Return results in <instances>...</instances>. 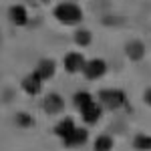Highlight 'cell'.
Listing matches in <instances>:
<instances>
[{"label": "cell", "mask_w": 151, "mask_h": 151, "mask_svg": "<svg viewBox=\"0 0 151 151\" xmlns=\"http://www.w3.org/2000/svg\"><path fill=\"white\" fill-rule=\"evenodd\" d=\"M55 16L63 24H79L83 20V10L73 2H63L55 8Z\"/></svg>", "instance_id": "6da1fadb"}, {"label": "cell", "mask_w": 151, "mask_h": 151, "mask_svg": "<svg viewBox=\"0 0 151 151\" xmlns=\"http://www.w3.org/2000/svg\"><path fill=\"white\" fill-rule=\"evenodd\" d=\"M99 101L107 109H119L125 105V93L119 89H105L99 93Z\"/></svg>", "instance_id": "7a4b0ae2"}, {"label": "cell", "mask_w": 151, "mask_h": 151, "mask_svg": "<svg viewBox=\"0 0 151 151\" xmlns=\"http://www.w3.org/2000/svg\"><path fill=\"white\" fill-rule=\"evenodd\" d=\"M83 73H85V77H87L89 81L101 79L105 73H107V63H105L103 58H93V60L85 63V67H83Z\"/></svg>", "instance_id": "3957f363"}, {"label": "cell", "mask_w": 151, "mask_h": 151, "mask_svg": "<svg viewBox=\"0 0 151 151\" xmlns=\"http://www.w3.org/2000/svg\"><path fill=\"white\" fill-rule=\"evenodd\" d=\"M81 111V117L85 123H89V125H95L99 119H101V115H103V107L99 103H95V101H91L89 105H85L83 109H79Z\"/></svg>", "instance_id": "277c9868"}, {"label": "cell", "mask_w": 151, "mask_h": 151, "mask_svg": "<svg viewBox=\"0 0 151 151\" xmlns=\"http://www.w3.org/2000/svg\"><path fill=\"white\" fill-rule=\"evenodd\" d=\"M42 107H45V111H47L48 115H57V113H60V111L65 109V99L58 93H48L47 97H45Z\"/></svg>", "instance_id": "5b68a950"}, {"label": "cell", "mask_w": 151, "mask_h": 151, "mask_svg": "<svg viewBox=\"0 0 151 151\" xmlns=\"http://www.w3.org/2000/svg\"><path fill=\"white\" fill-rule=\"evenodd\" d=\"M87 139H89V131L85 127H75V131L65 139V145L67 147H81L87 143Z\"/></svg>", "instance_id": "8992f818"}, {"label": "cell", "mask_w": 151, "mask_h": 151, "mask_svg": "<svg viewBox=\"0 0 151 151\" xmlns=\"http://www.w3.org/2000/svg\"><path fill=\"white\" fill-rule=\"evenodd\" d=\"M85 67V57L81 52H69L65 57V69L69 73H81Z\"/></svg>", "instance_id": "52a82bcc"}, {"label": "cell", "mask_w": 151, "mask_h": 151, "mask_svg": "<svg viewBox=\"0 0 151 151\" xmlns=\"http://www.w3.org/2000/svg\"><path fill=\"white\" fill-rule=\"evenodd\" d=\"M55 70H57L55 60H50V58H42V60L38 63V67H36L35 73L40 77V81H48V79L55 77Z\"/></svg>", "instance_id": "ba28073f"}, {"label": "cell", "mask_w": 151, "mask_h": 151, "mask_svg": "<svg viewBox=\"0 0 151 151\" xmlns=\"http://www.w3.org/2000/svg\"><path fill=\"white\" fill-rule=\"evenodd\" d=\"M22 89H24L28 95H32V97H35V95H38V93H40V89H42V81H40V77H38L36 73L28 75V77H24Z\"/></svg>", "instance_id": "9c48e42d"}, {"label": "cell", "mask_w": 151, "mask_h": 151, "mask_svg": "<svg viewBox=\"0 0 151 151\" xmlns=\"http://www.w3.org/2000/svg\"><path fill=\"white\" fill-rule=\"evenodd\" d=\"M125 52H127V57L131 60H141L143 55H145V47H143L141 40H133V42H129L125 47Z\"/></svg>", "instance_id": "30bf717a"}, {"label": "cell", "mask_w": 151, "mask_h": 151, "mask_svg": "<svg viewBox=\"0 0 151 151\" xmlns=\"http://www.w3.org/2000/svg\"><path fill=\"white\" fill-rule=\"evenodd\" d=\"M75 127H77V125H75V121H73V119L69 117V119H63V121L58 123L57 127H55V133H57L58 137L65 141V139H67V137L70 135V133L75 131Z\"/></svg>", "instance_id": "8fae6325"}, {"label": "cell", "mask_w": 151, "mask_h": 151, "mask_svg": "<svg viewBox=\"0 0 151 151\" xmlns=\"http://www.w3.org/2000/svg\"><path fill=\"white\" fill-rule=\"evenodd\" d=\"M10 18H12V22L16 24V26H24V24L28 22L26 8H24V6H20V4L12 6V8H10Z\"/></svg>", "instance_id": "7c38bea8"}, {"label": "cell", "mask_w": 151, "mask_h": 151, "mask_svg": "<svg viewBox=\"0 0 151 151\" xmlns=\"http://www.w3.org/2000/svg\"><path fill=\"white\" fill-rule=\"evenodd\" d=\"M95 151H111L113 149V139L109 137V135H99L97 139H95Z\"/></svg>", "instance_id": "4fadbf2b"}, {"label": "cell", "mask_w": 151, "mask_h": 151, "mask_svg": "<svg viewBox=\"0 0 151 151\" xmlns=\"http://www.w3.org/2000/svg\"><path fill=\"white\" fill-rule=\"evenodd\" d=\"M133 147L139 151H151V135H135Z\"/></svg>", "instance_id": "5bb4252c"}, {"label": "cell", "mask_w": 151, "mask_h": 151, "mask_svg": "<svg viewBox=\"0 0 151 151\" xmlns=\"http://www.w3.org/2000/svg\"><path fill=\"white\" fill-rule=\"evenodd\" d=\"M91 38H93V35H91L87 28H79V30L75 32V42H77L79 47H89V45H91Z\"/></svg>", "instance_id": "9a60e30c"}, {"label": "cell", "mask_w": 151, "mask_h": 151, "mask_svg": "<svg viewBox=\"0 0 151 151\" xmlns=\"http://www.w3.org/2000/svg\"><path fill=\"white\" fill-rule=\"evenodd\" d=\"M75 107H79V109H83L85 105H89L91 101H93V97H91V93H87V91H79V93L75 95Z\"/></svg>", "instance_id": "2e32d148"}, {"label": "cell", "mask_w": 151, "mask_h": 151, "mask_svg": "<svg viewBox=\"0 0 151 151\" xmlns=\"http://www.w3.org/2000/svg\"><path fill=\"white\" fill-rule=\"evenodd\" d=\"M16 123H18L20 127H30L35 121H32V117L28 115V113H18V115H16Z\"/></svg>", "instance_id": "e0dca14e"}, {"label": "cell", "mask_w": 151, "mask_h": 151, "mask_svg": "<svg viewBox=\"0 0 151 151\" xmlns=\"http://www.w3.org/2000/svg\"><path fill=\"white\" fill-rule=\"evenodd\" d=\"M145 103L151 105V89H147V93H145Z\"/></svg>", "instance_id": "ac0fdd59"}, {"label": "cell", "mask_w": 151, "mask_h": 151, "mask_svg": "<svg viewBox=\"0 0 151 151\" xmlns=\"http://www.w3.org/2000/svg\"><path fill=\"white\" fill-rule=\"evenodd\" d=\"M45 2H47V0H45Z\"/></svg>", "instance_id": "d6986e66"}]
</instances>
